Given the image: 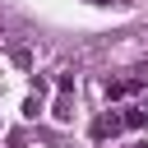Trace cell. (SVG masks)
<instances>
[{
    "instance_id": "obj_1",
    "label": "cell",
    "mask_w": 148,
    "mask_h": 148,
    "mask_svg": "<svg viewBox=\"0 0 148 148\" xmlns=\"http://www.w3.org/2000/svg\"><path fill=\"white\" fill-rule=\"evenodd\" d=\"M143 88V79L134 74V79H116V83H106V97L111 102H120V97H130V92H139Z\"/></svg>"
},
{
    "instance_id": "obj_2",
    "label": "cell",
    "mask_w": 148,
    "mask_h": 148,
    "mask_svg": "<svg viewBox=\"0 0 148 148\" xmlns=\"http://www.w3.org/2000/svg\"><path fill=\"white\" fill-rule=\"evenodd\" d=\"M120 125H125V130H143V125H148V106L139 102V106H130V111H120Z\"/></svg>"
},
{
    "instance_id": "obj_3",
    "label": "cell",
    "mask_w": 148,
    "mask_h": 148,
    "mask_svg": "<svg viewBox=\"0 0 148 148\" xmlns=\"http://www.w3.org/2000/svg\"><path fill=\"white\" fill-rule=\"evenodd\" d=\"M125 125H120V116H102V120H92V139H106V134H120Z\"/></svg>"
},
{
    "instance_id": "obj_4",
    "label": "cell",
    "mask_w": 148,
    "mask_h": 148,
    "mask_svg": "<svg viewBox=\"0 0 148 148\" xmlns=\"http://www.w3.org/2000/svg\"><path fill=\"white\" fill-rule=\"evenodd\" d=\"M74 111H69V92H60V102H56V120H69Z\"/></svg>"
},
{
    "instance_id": "obj_5",
    "label": "cell",
    "mask_w": 148,
    "mask_h": 148,
    "mask_svg": "<svg viewBox=\"0 0 148 148\" xmlns=\"http://www.w3.org/2000/svg\"><path fill=\"white\" fill-rule=\"evenodd\" d=\"M130 148H148V143H130Z\"/></svg>"
}]
</instances>
